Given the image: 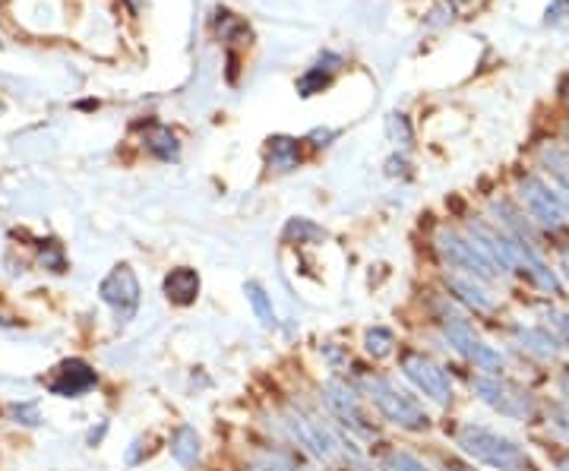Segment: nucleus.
Masks as SVG:
<instances>
[{"instance_id":"10","label":"nucleus","mask_w":569,"mask_h":471,"mask_svg":"<svg viewBox=\"0 0 569 471\" xmlns=\"http://www.w3.org/2000/svg\"><path fill=\"white\" fill-rule=\"evenodd\" d=\"M440 253L447 257L449 267L456 269V272H462V275H475V279H481L488 285H493L497 279H503V272L490 263L488 253L475 244L471 238L459 234V231H443L440 234Z\"/></svg>"},{"instance_id":"27","label":"nucleus","mask_w":569,"mask_h":471,"mask_svg":"<svg viewBox=\"0 0 569 471\" xmlns=\"http://www.w3.org/2000/svg\"><path fill=\"white\" fill-rule=\"evenodd\" d=\"M548 465L553 471H569V447H563V443H548Z\"/></svg>"},{"instance_id":"3","label":"nucleus","mask_w":569,"mask_h":471,"mask_svg":"<svg viewBox=\"0 0 569 471\" xmlns=\"http://www.w3.org/2000/svg\"><path fill=\"white\" fill-rule=\"evenodd\" d=\"M468 387L478 395V402H485L493 414L516 421V424H541L545 421V399L512 380L509 373H481L475 370L468 377Z\"/></svg>"},{"instance_id":"30","label":"nucleus","mask_w":569,"mask_h":471,"mask_svg":"<svg viewBox=\"0 0 569 471\" xmlns=\"http://www.w3.org/2000/svg\"><path fill=\"white\" fill-rule=\"evenodd\" d=\"M557 272L563 279V288H569V244L560 247V257H557Z\"/></svg>"},{"instance_id":"2","label":"nucleus","mask_w":569,"mask_h":471,"mask_svg":"<svg viewBox=\"0 0 569 471\" xmlns=\"http://www.w3.org/2000/svg\"><path fill=\"white\" fill-rule=\"evenodd\" d=\"M284 428L298 447H305L313 459H320L326 465H346V469L365 465L361 450L339 428H332V421L320 418L317 411L291 405L284 411Z\"/></svg>"},{"instance_id":"8","label":"nucleus","mask_w":569,"mask_h":471,"mask_svg":"<svg viewBox=\"0 0 569 471\" xmlns=\"http://www.w3.org/2000/svg\"><path fill=\"white\" fill-rule=\"evenodd\" d=\"M509 349L519 358H526L531 364H563V345L557 342V335L550 332L541 320H512L507 329Z\"/></svg>"},{"instance_id":"25","label":"nucleus","mask_w":569,"mask_h":471,"mask_svg":"<svg viewBox=\"0 0 569 471\" xmlns=\"http://www.w3.org/2000/svg\"><path fill=\"white\" fill-rule=\"evenodd\" d=\"M329 82H332V67H326L323 70V61H320L313 70H310V73L301 77V82H298V92H301V96H313V92H323Z\"/></svg>"},{"instance_id":"9","label":"nucleus","mask_w":569,"mask_h":471,"mask_svg":"<svg viewBox=\"0 0 569 471\" xmlns=\"http://www.w3.org/2000/svg\"><path fill=\"white\" fill-rule=\"evenodd\" d=\"M402 373H406L408 383L421 395H427L430 402H437L443 409H449L456 402V383H452L449 370L440 361H433L430 354H425V351L402 354Z\"/></svg>"},{"instance_id":"19","label":"nucleus","mask_w":569,"mask_h":471,"mask_svg":"<svg viewBox=\"0 0 569 471\" xmlns=\"http://www.w3.org/2000/svg\"><path fill=\"white\" fill-rule=\"evenodd\" d=\"M244 294H247V301H250V308H253V313H257V320H260V327L263 329L279 327V317H276V308H272V298L266 294L260 282H247Z\"/></svg>"},{"instance_id":"7","label":"nucleus","mask_w":569,"mask_h":471,"mask_svg":"<svg viewBox=\"0 0 569 471\" xmlns=\"http://www.w3.org/2000/svg\"><path fill=\"white\" fill-rule=\"evenodd\" d=\"M519 200H522V209L529 216V222L535 228H541L545 234H563L569 228V212L557 187L548 184L545 178L538 174H526L519 181Z\"/></svg>"},{"instance_id":"12","label":"nucleus","mask_w":569,"mask_h":471,"mask_svg":"<svg viewBox=\"0 0 569 471\" xmlns=\"http://www.w3.org/2000/svg\"><path fill=\"white\" fill-rule=\"evenodd\" d=\"M449 291L462 308L478 313V317H493L500 310V294H493V288L488 282H481V279H475V275L452 272L449 275Z\"/></svg>"},{"instance_id":"1","label":"nucleus","mask_w":569,"mask_h":471,"mask_svg":"<svg viewBox=\"0 0 569 471\" xmlns=\"http://www.w3.org/2000/svg\"><path fill=\"white\" fill-rule=\"evenodd\" d=\"M456 447L466 452L471 462L488 465L493 471H545L522 440L481 421H462L456 428Z\"/></svg>"},{"instance_id":"13","label":"nucleus","mask_w":569,"mask_h":471,"mask_svg":"<svg viewBox=\"0 0 569 471\" xmlns=\"http://www.w3.org/2000/svg\"><path fill=\"white\" fill-rule=\"evenodd\" d=\"M48 392L61 395V399H77L82 392H89L96 387V370L89 368L86 361H63L54 368V373L48 377Z\"/></svg>"},{"instance_id":"21","label":"nucleus","mask_w":569,"mask_h":471,"mask_svg":"<svg viewBox=\"0 0 569 471\" xmlns=\"http://www.w3.org/2000/svg\"><path fill=\"white\" fill-rule=\"evenodd\" d=\"M269 162L272 168H295V164L301 162V149L295 140H284V137H276V140H269Z\"/></svg>"},{"instance_id":"4","label":"nucleus","mask_w":569,"mask_h":471,"mask_svg":"<svg viewBox=\"0 0 569 471\" xmlns=\"http://www.w3.org/2000/svg\"><path fill=\"white\" fill-rule=\"evenodd\" d=\"M361 392H365L367 402L377 409V414L383 421H389V424H396V428L411 433H421L430 428V414H427L425 405L411 392L402 390L396 380L383 377V373H367V377H361Z\"/></svg>"},{"instance_id":"26","label":"nucleus","mask_w":569,"mask_h":471,"mask_svg":"<svg viewBox=\"0 0 569 471\" xmlns=\"http://www.w3.org/2000/svg\"><path fill=\"white\" fill-rule=\"evenodd\" d=\"M284 238H288V241L298 238V244H305V241H323L326 231L313 226V222H307V219H291L288 228H284Z\"/></svg>"},{"instance_id":"22","label":"nucleus","mask_w":569,"mask_h":471,"mask_svg":"<svg viewBox=\"0 0 569 471\" xmlns=\"http://www.w3.org/2000/svg\"><path fill=\"white\" fill-rule=\"evenodd\" d=\"M377 469L380 471H430L418 459V455H411L406 450H387L380 459H377Z\"/></svg>"},{"instance_id":"28","label":"nucleus","mask_w":569,"mask_h":471,"mask_svg":"<svg viewBox=\"0 0 569 471\" xmlns=\"http://www.w3.org/2000/svg\"><path fill=\"white\" fill-rule=\"evenodd\" d=\"M553 387H557V395L569 402V361L557 364V377H553Z\"/></svg>"},{"instance_id":"29","label":"nucleus","mask_w":569,"mask_h":471,"mask_svg":"<svg viewBox=\"0 0 569 471\" xmlns=\"http://www.w3.org/2000/svg\"><path fill=\"white\" fill-rule=\"evenodd\" d=\"M440 471H478L471 462H462V459H456V455H443L440 459Z\"/></svg>"},{"instance_id":"14","label":"nucleus","mask_w":569,"mask_h":471,"mask_svg":"<svg viewBox=\"0 0 569 471\" xmlns=\"http://www.w3.org/2000/svg\"><path fill=\"white\" fill-rule=\"evenodd\" d=\"M164 298H168L171 304H178V308L193 304V301L200 298V275H197V269H171V272L164 275Z\"/></svg>"},{"instance_id":"24","label":"nucleus","mask_w":569,"mask_h":471,"mask_svg":"<svg viewBox=\"0 0 569 471\" xmlns=\"http://www.w3.org/2000/svg\"><path fill=\"white\" fill-rule=\"evenodd\" d=\"M250 471H307L305 465H298V459H291L288 452H263L253 459Z\"/></svg>"},{"instance_id":"18","label":"nucleus","mask_w":569,"mask_h":471,"mask_svg":"<svg viewBox=\"0 0 569 471\" xmlns=\"http://www.w3.org/2000/svg\"><path fill=\"white\" fill-rule=\"evenodd\" d=\"M545 428L557 443L569 447V402H563L560 395L557 399H545Z\"/></svg>"},{"instance_id":"23","label":"nucleus","mask_w":569,"mask_h":471,"mask_svg":"<svg viewBox=\"0 0 569 471\" xmlns=\"http://www.w3.org/2000/svg\"><path fill=\"white\" fill-rule=\"evenodd\" d=\"M365 349L367 354H373V358H389V354L396 351V335H392L387 327L367 329Z\"/></svg>"},{"instance_id":"11","label":"nucleus","mask_w":569,"mask_h":471,"mask_svg":"<svg viewBox=\"0 0 569 471\" xmlns=\"http://www.w3.org/2000/svg\"><path fill=\"white\" fill-rule=\"evenodd\" d=\"M140 282L133 275L130 267H114L99 285V298H102L108 308L114 310L118 323H130L140 310Z\"/></svg>"},{"instance_id":"20","label":"nucleus","mask_w":569,"mask_h":471,"mask_svg":"<svg viewBox=\"0 0 569 471\" xmlns=\"http://www.w3.org/2000/svg\"><path fill=\"white\" fill-rule=\"evenodd\" d=\"M146 146L159 156V159H178V140L174 133L162 127V123H152L149 133H146Z\"/></svg>"},{"instance_id":"5","label":"nucleus","mask_w":569,"mask_h":471,"mask_svg":"<svg viewBox=\"0 0 569 471\" xmlns=\"http://www.w3.org/2000/svg\"><path fill=\"white\" fill-rule=\"evenodd\" d=\"M440 332H443V342L449 349L475 370H481V373H507L509 370L507 354L497 345H490L488 339L471 327L466 313L449 308L440 310Z\"/></svg>"},{"instance_id":"15","label":"nucleus","mask_w":569,"mask_h":471,"mask_svg":"<svg viewBox=\"0 0 569 471\" xmlns=\"http://www.w3.org/2000/svg\"><path fill=\"white\" fill-rule=\"evenodd\" d=\"M535 320H541V323L557 335V342H560L563 351L569 354V308H563V304L553 301V298H541V301L535 304Z\"/></svg>"},{"instance_id":"16","label":"nucleus","mask_w":569,"mask_h":471,"mask_svg":"<svg viewBox=\"0 0 569 471\" xmlns=\"http://www.w3.org/2000/svg\"><path fill=\"white\" fill-rule=\"evenodd\" d=\"M541 164L550 174V181L557 187L560 200L567 206L569 212V149H560V146H545L541 149Z\"/></svg>"},{"instance_id":"17","label":"nucleus","mask_w":569,"mask_h":471,"mask_svg":"<svg viewBox=\"0 0 569 471\" xmlns=\"http://www.w3.org/2000/svg\"><path fill=\"white\" fill-rule=\"evenodd\" d=\"M200 452H203V440H200V433L193 431V428H178L174 437H171V455H174V462L183 465V469H190V465H197L200 462Z\"/></svg>"},{"instance_id":"31","label":"nucleus","mask_w":569,"mask_h":471,"mask_svg":"<svg viewBox=\"0 0 569 471\" xmlns=\"http://www.w3.org/2000/svg\"><path fill=\"white\" fill-rule=\"evenodd\" d=\"M0 111H3V104H0Z\"/></svg>"},{"instance_id":"6","label":"nucleus","mask_w":569,"mask_h":471,"mask_svg":"<svg viewBox=\"0 0 569 471\" xmlns=\"http://www.w3.org/2000/svg\"><path fill=\"white\" fill-rule=\"evenodd\" d=\"M323 402L329 414L351 431L355 437H361V440H377L380 437V428H377V421H373V414L367 411L365 392L355 390L351 383L346 380H339V377H332V380H326L323 387Z\"/></svg>"}]
</instances>
